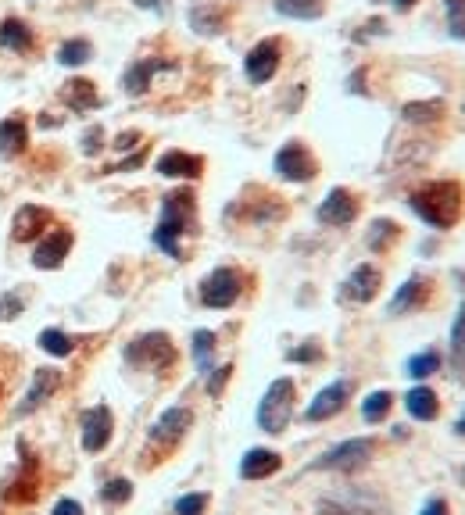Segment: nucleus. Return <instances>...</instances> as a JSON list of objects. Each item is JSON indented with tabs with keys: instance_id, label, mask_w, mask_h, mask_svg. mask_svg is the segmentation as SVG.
<instances>
[{
	"instance_id": "nucleus-1",
	"label": "nucleus",
	"mask_w": 465,
	"mask_h": 515,
	"mask_svg": "<svg viewBox=\"0 0 465 515\" xmlns=\"http://www.w3.org/2000/svg\"><path fill=\"white\" fill-rule=\"evenodd\" d=\"M408 208L430 229H451L465 212V186L459 179H433L411 190Z\"/></svg>"
},
{
	"instance_id": "nucleus-2",
	"label": "nucleus",
	"mask_w": 465,
	"mask_h": 515,
	"mask_svg": "<svg viewBox=\"0 0 465 515\" xmlns=\"http://www.w3.org/2000/svg\"><path fill=\"white\" fill-rule=\"evenodd\" d=\"M193 219H197V201H193L190 190H173V193H165V201H162V219H158V229H154V247L165 251L169 258H183L179 236L190 233Z\"/></svg>"
},
{
	"instance_id": "nucleus-3",
	"label": "nucleus",
	"mask_w": 465,
	"mask_h": 515,
	"mask_svg": "<svg viewBox=\"0 0 465 515\" xmlns=\"http://www.w3.org/2000/svg\"><path fill=\"white\" fill-rule=\"evenodd\" d=\"M293 380H272L269 383V391H265V398L258 404V426L265 430V433H283L287 426H291L293 419Z\"/></svg>"
},
{
	"instance_id": "nucleus-4",
	"label": "nucleus",
	"mask_w": 465,
	"mask_h": 515,
	"mask_svg": "<svg viewBox=\"0 0 465 515\" xmlns=\"http://www.w3.org/2000/svg\"><path fill=\"white\" fill-rule=\"evenodd\" d=\"M125 361L136 369H147V372H165V369H173L175 347L169 333H143L125 347Z\"/></svg>"
},
{
	"instance_id": "nucleus-5",
	"label": "nucleus",
	"mask_w": 465,
	"mask_h": 515,
	"mask_svg": "<svg viewBox=\"0 0 465 515\" xmlns=\"http://www.w3.org/2000/svg\"><path fill=\"white\" fill-rule=\"evenodd\" d=\"M240 290H243V272L223 265L201 280V304L204 308H230V304H236Z\"/></svg>"
},
{
	"instance_id": "nucleus-6",
	"label": "nucleus",
	"mask_w": 465,
	"mask_h": 515,
	"mask_svg": "<svg viewBox=\"0 0 465 515\" xmlns=\"http://www.w3.org/2000/svg\"><path fill=\"white\" fill-rule=\"evenodd\" d=\"M376 451V444L369 441V437H351L344 444H337V448H330L322 458H315L312 461V469H330V472H354V469H361L369 458Z\"/></svg>"
},
{
	"instance_id": "nucleus-7",
	"label": "nucleus",
	"mask_w": 465,
	"mask_h": 515,
	"mask_svg": "<svg viewBox=\"0 0 465 515\" xmlns=\"http://www.w3.org/2000/svg\"><path fill=\"white\" fill-rule=\"evenodd\" d=\"M276 172H280L287 183H308V179H315L319 162L312 158V151H308L301 140H291V144H283V147L276 151Z\"/></svg>"
},
{
	"instance_id": "nucleus-8",
	"label": "nucleus",
	"mask_w": 465,
	"mask_h": 515,
	"mask_svg": "<svg viewBox=\"0 0 465 515\" xmlns=\"http://www.w3.org/2000/svg\"><path fill=\"white\" fill-rule=\"evenodd\" d=\"M280 57H283L280 40H262V44H254V47L247 51V57H243L247 79H251L254 86H265V83L280 72Z\"/></svg>"
},
{
	"instance_id": "nucleus-9",
	"label": "nucleus",
	"mask_w": 465,
	"mask_h": 515,
	"mask_svg": "<svg viewBox=\"0 0 465 515\" xmlns=\"http://www.w3.org/2000/svg\"><path fill=\"white\" fill-rule=\"evenodd\" d=\"M112 430H115V419H112V408L108 404H94V408L83 411V448L90 455H97V451L108 448Z\"/></svg>"
},
{
	"instance_id": "nucleus-10",
	"label": "nucleus",
	"mask_w": 465,
	"mask_h": 515,
	"mask_svg": "<svg viewBox=\"0 0 465 515\" xmlns=\"http://www.w3.org/2000/svg\"><path fill=\"white\" fill-rule=\"evenodd\" d=\"M354 219H358V197L344 186H333L319 204V223L322 226H351Z\"/></svg>"
},
{
	"instance_id": "nucleus-11",
	"label": "nucleus",
	"mask_w": 465,
	"mask_h": 515,
	"mask_svg": "<svg viewBox=\"0 0 465 515\" xmlns=\"http://www.w3.org/2000/svg\"><path fill=\"white\" fill-rule=\"evenodd\" d=\"M380 286H383V276H380L376 265H358L348 280H344V286H341V301H348V304H369L380 293Z\"/></svg>"
},
{
	"instance_id": "nucleus-12",
	"label": "nucleus",
	"mask_w": 465,
	"mask_h": 515,
	"mask_svg": "<svg viewBox=\"0 0 465 515\" xmlns=\"http://www.w3.org/2000/svg\"><path fill=\"white\" fill-rule=\"evenodd\" d=\"M351 398V383L348 380H337V383H330V387H322L315 401L304 408V419L308 422H326V419H333Z\"/></svg>"
},
{
	"instance_id": "nucleus-13",
	"label": "nucleus",
	"mask_w": 465,
	"mask_h": 515,
	"mask_svg": "<svg viewBox=\"0 0 465 515\" xmlns=\"http://www.w3.org/2000/svg\"><path fill=\"white\" fill-rule=\"evenodd\" d=\"M40 494V472H36V458L22 448V472L4 487V501L11 505H25Z\"/></svg>"
},
{
	"instance_id": "nucleus-14",
	"label": "nucleus",
	"mask_w": 465,
	"mask_h": 515,
	"mask_svg": "<svg viewBox=\"0 0 465 515\" xmlns=\"http://www.w3.org/2000/svg\"><path fill=\"white\" fill-rule=\"evenodd\" d=\"M193 422V411L190 408H169L158 415V422L151 426V444H162V448H173L175 441L190 430Z\"/></svg>"
},
{
	"instance_id": "nucleus-15",
	"label": "nucleus",
	"mask_w": 465,
	"mask_h": 515,
	"mask_svg": "<svg viewBox=\"0 0 465 515\" xmlns=\"http://www.w3.org/2000/svg\"><path fill=\"white\" fill-rule=\"evenodd\" d=\"M154 172L165 175V179H201L204 158H201V154H186V151H165V154L158 158Z\"/></svg>"
},
{
	"instance_id": "nucleus-16",
	"label": "nucleus",
	"mask_w": 465,
	"mask_h": 515,
	"mask_svg": "<svg viewBox=\"0 0 465 515\" xmlns=\"http://www.w3.org/2000/svg\"><path fill=\"white\" fill-rule=\"evenodd\" d=\"M426 301H430V280H422V276H411V280H405V286H398V293L391 297V304H387V315H408V312L422 308Z\"/></svg>"
},
{
	"instance_id": "nucleus-17",
	"label": "nucleus",
	"mask_w": 465,
	"mask_h": 515,
	"mask_svg": "<svg viewBox=\"0 0 465 515\" xmlns=\"http://www.w3.org/2000/svg\"><path fill=\"white\" fill-rule=\"evenodd\" d=\"M68 247H72V233L68 229L47 233L44 243L36 247V254H33V265L36 269H58L61 262H64V254H68Z\"/></svg>"
},
{
	"instance_id": "nucleus-18",
	"label": "nucleus",
	"mask_w": 465,
	"mask_h": 515,
	"mask_svg": "<svg viewBox=\"0 0 465 515\" xmlns=\"http://www.w3.org/2000/svg\"><path fill=\"white\" fill-rule=\"evenodd\" d=\"M162 68H165V61H158V57H140V61H133V64L125 68V75H122V86H125V94H129V97H140V94H147L151 79H154Z\"/></svg>"
},
{
	"instance_id": "nucleus-19",
	"label": "nucleus",
	"mask_w": 465,
	"mask_h": 515,
	"mask_svg": "<svg viewBox=\"0 0 465 515\" xmlns=\"http://www.w3.org/2000/svg\"><path fill=\"white\" fill-rule=\"evenodd\" d=\"M58 383H61L58 369H36V376H33V387L25 391V401L18 404V415H29V411H36L44 401L58 391Z\"/></svg>"
},
{
	"instance_id": "nucleus-20",
	"label": "nucleus",
	"mask_w": 465,
	"mask_h": 515,
	"mask_svg": "<svg viewBox=\"0 0 465 515\" xmlns=\"http://www.w3.org/2000/svg\"><path fill=\"white\" fill-rule=\"evenodd\" d=\"M280 465H283V458L276 455V451H269V448H251L247 455L240 458V476H243V480H265V476L280 472Z\"/></svg>"
},
{
	"instance_id": "nucleus-21",
	"label": "nucleus",
	"mask_w": 465,
	"mask_h": 515,
	"mask_svg": "<svg viewBox=\"0 0 465 515\" xmlns=\"http://www.w3.org/2000/svg\"><path fill=\"white\" fill-rule=\"evenodd\" d=\"M405 408L411 419H419V422H433L437 415H440V398H437V391H430L426 383H419V387H411L405 394Z\"/></svg>"
},
{
	"instance_id": "nucleus-22",
	"label": "nucleus",
	"mask_w": 465,
	"mask_h": 515,
	"mask_svg": "<svg viewBox=\"0 0 465 515\" xmlns=\"http://www.w3.org/2000/svg\"><path fill=\"white\" fill-rule=\"evenodd\" d=\"M61 101H64L72 112H97V108H101V97H97V90H94L90 79H72V83H64V86H61Z\"/></svg>"
},
{
	"instance_id": "nucleus-23",
	"label": "nucleus",
	"mask_w": 465,
	"mask_h": 515,
	"mask_svg": "<svg viewBox=\"0 0 465 515\" xmlns=\"http://www.w3.org/2000/svg\"><path fill=\"white\" fill-rule=\"evenodd\" d=\"M47 223H51V212H47V208L25 204V208H18V212H15L11 233H15V240H33V236H40V233H44Z\"/></svg>"
},
{
	"instance_id": "nucleus-24",
	"label": "nucleus",
	"mask_w": 465,
	"mask_h": 515,
	"mask_svg": "<svg viewBox=\"0 0 465 515\" xmlns=\"http://www.w3.org/2000/svg\"><path fill=\"white\" fill-rule=\"evenodd\" d=\"M190 29L201 36H219L226 29V11L215 4H197L190 7Z\"/></svg>"
},
{
	"instance_id": "nucleus-25",
	"label": "nucleus",
	"mask_w": 465,
	"mask_h": 515,
	"mask_svg": "<svg viewBox=\"0 0 465 515\" xmlns=\"http://www.w3.org/2000/svg\"><path fill=\"white\" fill-rule=\"evenodd\" d=\"M0 47L4 51H15V54L33 51V29L22 18H4L0 22Z\"/></svg>"
},
{
	"instance_id": "nucleus-26",
	"label": "nucleus",
	"mask_w": 465,
	"mask_h": 515,
	"mask_svg": "<svg viewBox=\"0 0 465 515\" xmlns=\"http://www.w3.org/2000/svg\"><path fill=\"white\" fill-rule=\"evenodd\" d=\"M29 144V129H25V118L15 114V118H4L0 122V154H22Z\"/></svg>"
},
{
	"instance_id": "nucleus-27",
	"label": "nucleus",
	"mask_w": 465,
	"mask_h": 515,
	"mask_svg": "<svg viewBox=\"0 0 465 515\" xmlns=\"http://www.w3.org/2000/svg\"><path fill=\"white\" fill-rule=\"evenodd\" d=\"M451 369H455V380L465 383V301L459 304V315L451 322Z\"/></svg>"
},
{
	"instance_id": "nucleus-28",
	"label": "nucleus",
	"mask_w": 465,
	"mask_h": 515,
	"mask_svg": "<svg viewBox=\"0 0 465 515\" xmlns=\"http://www.w3.org/2000/svg\"><path fill=\"white\" fill-rule=\"evenodd\" d=\"M319 515H372V501L365 498H322L315 505Z\"/></svg>"
},
{
	"instance_id": "nucleus-29",
	"label": "nucleus",
	"mask_w": 465,
	"mask_h": 515,
	"mask_svg": "<svg viewBox=\"0 0 465 515\" xmlns=\"http://www.w3.org/2000/svg\"><path fill=\"white\" fill-rule=\"evenodd\" d=\"M448 112V104L444 101H408L401 114H405V122H415V125H426V122H440Z\"/></svg>"
},
{
	"instance_id": "nucleus-30",
	"label": "nucleus",
	"mask_w": 465,
	"mask_h": 515,
	"mask_svg": "<svg viewBox=\"0 0 465 515\" xmlns=\"http://www.w3.org/2000/svg\"><path fill=\"white\" fill-rule=\"evenodd\" d=\"M276 11L297 22H312L326 11V0H276Z\"/></svg>"
},
{
	"instance_id": "nucleus-31",
	"label": "nucleus",
	"mask_w": 465,
	"mask_h": 515,
	"mask_svg": "<svg viewBox=\"0 0 465 515\" xmlns=\"http://www.w3.org/2000/svg\"><path fill=\"white\" fill-rule=\"evenodd\" d=\"M391 408H394V394L391 391H376V394H369L361 401V419L376 426V422H383L391 415Z\"/></svg>"
},
{
	"instance_id": "nucleus-32",
	"label": "nucleus",
	"mask_w": 465,
	"mask_h": 515,
	"mask_svg": "<svg viewBox=\"0 0 465 515\" xmlns=\"http://www.w3.org/2000/svg\"><path fill=\"white\" fill-rule=\"evenodd\" d=\"M398 236H401V226H398V223H391V219H376V223L369 226V251L383 254Z\"/></svg>"
},
{
	"instance_id": "nucleus-33",
	"label": "nucleus",
	"mask_w": 465,
	"mask_h": 515,
	"mask_svg": "<svg viewBox=\"0 0 465 515\" xmlns=\"http://www.w3.org/2000/svg\"><path fill=\"white\" fill-rule=\"evenodd\" d=\"M405 372L411 380H430L433 372H440V351H419V354H411Z\"/></svg>"
},
{
	"instance_id": "nucleus-34",
	"label": "nucleus",
	"mask_w": 465,
	"mask_h": 515,
	"mask_svg": "<svg viewBox=\"0 0 465 515\" xmlns=\"http://www.w3.org/2000/svg\"><path fill=\"white\" fill-rule=\"evenodd\" d=\"M193 361H197L201 372L215 369V333L212 330H197L193 333Z\"/></svg>"
},
{
	"instance_id": "nucleus-35",
	"label": "nucleus",
	"mask_w": 465,
	"mask_h": 515,
	"mask_svg": "<svg viewBox=\"0 0 465 515\" xmlns=\"http://www.w3.org/2000/svg\"><path fill=\"white\" fill-rule=\"evenodd\" d=\"M94 57V44L90 40H64L58 51V61L64 68H79V64H86Z\"/></svg>"
},
{
	"instance_id": "nucleus-36",
	"label": "nucleus",
	"mask_w": 465,
	"mask_h": 515,
	"mask_svg": "<svg viewBox=\"0 0 465 515\" xmlns=\"http://www.w3.org/2000/svg\"><path fill=\"white\" fill-rule=\"evenodd\" d=\"M40 347H44L47 354H54V358H68L75 343H72V337H64L61 330H44V333H40Z\"/></svg>"
},
{
	"instance_id": "nucleus-37",
	"label": "nucleus",
	"mask_w": 465,
	"mask_h": 515,
	"mask_svg": "<svg viewBox=\"0 0 465 515\" xmlns=\"http://www.w3.org/2000/svg\"><path fill=\"white\" fill-rule=\"evenodd\" d=\"M444 15H448V33L455 40H465V0H444Z\"/></svg>"
},
{
	"instance_id": "nucleus-38",
	"label": "nucleus",
	"mask_w": 465,
	"mask_h": 515,
	"mask_svg": "<svg viewBox=\"0 0 465 515\" xmlns=\"http://www.w3.org/2000/svg\"><path fill=\"white\" fill-rule=\"evenodd\" d=\"M101 498H104L108 505H125V501L133 498V483H129V480H112V483L101 487Z\"/></svg>"
},
{
	"instance_id": "nucleus-39",
	"label": "nucleus",
	"mask_w": 465,
	"mask_h": 515,
	"mask_svg": "<svg viewBox=\"0 0 465 515\" xmlns=\"http://www.w3.org/2000/svg\"><path fill=\"white\" fill-rule=\"evenodd\" d=\"M208 509V494H183L175 501V515H204Z\"/></svg>"
},
{
	"instance_id": "nucleus-40",
	"label": "nucleus",
	"mask_w": 465,
	"mask_h": 515,
	"mask_svg": "<svg viewBox=\"0 0 465 515\" xmlns=\"http://www.w3.org/2000/svg\"><path fill=\"white\" fill-rule=\"evenodd\" d=\"M230 376H232V365H219V369H212V372H208V394H212V398H219V394H223V387L230 383Z\"/></svg>"
},
{
	"instance_id": "nucleus-41",
	"label": "nucleus",
	"mask_w": 465,
	"mask_h": 515,
	"mask_svg": "<svg viewBox=\"0 0 465 515\" xmlns=\"http://www.w3.org/2000/svg\"><path fill=\"white\" fill-rule=\"evenodd\" d=\"M287 358H291V361H301V365H312V361H322V351H319L315 343H304V347L287 351Z\"/></svg>"
},
{
	"instance_id": "nucleus-42",
	"label": "nucleus",
	"mask_w": 465,
	"mask_h": 515,
	"mask_svg": "<svg viewBox=\"0 0 465 515\" xmlns=\"http://www.w3.org/2000/svg\"><path fill=\"white\" fill-rule=\"evenodd\" d=\"M101 147H104V129L101 125H90L83 133V154H97Z\"/></svg>"
},
{
	"instance_id": "nucleus-43",
	"label": "nucleus",
	"mask_w": 465,
	"mask_h": 515,
	"mask_svg": "<svg viewBox=\"0 0 465 515\" xmlns=\"http://www.w3.org/2000/svg\"><path fill=\"white\" fill-rule=\"evenodd\" d=\"M115 147H118V151H129V147H143V144H140V133H136V129H129V133H118Z\"/></svg>"
},
{
	"instance_id": "nucleus-44",
	"label": "nucleus",
	"mask_w": 465,
	"mask_h": 515,
	"mask_svg": "<svg viewBox=\"0 0 465 515\" xmlns=\"http://www.w3.org/2000/svg\"><path fill=\"white\" fill-rule=\"evenodd\" d=\"M419 515H448V501H444V498H430Z\"/></svg>"
},
{
	"instance_id": "nucleus-45",
	"label": "nucleus",
	"mask_w": 465,
	"mask_h": 515,
	"mask_svg": "<svg viewBox=\"0 0 465 515\" xmlns=\"http://www.w3.org/2000/svg\"><path fill=\"white\" fill-rule=\"evenodd\" d=\"M54 515H83V505L64 498V501H58V505H54Z\"/></svg>"
},
{
	"instance_id": "nucleus-46",
	"label": "nucleus",
	"mask_w": 465,
	"mask_h": 515,
	"mask_svg": "<svg viewBox=\"0 0 465 515\" xmlns=\"http://www.w3.org/2000/svg\"><path fill=\"white\" fill-rule=\"evenodd\" d=\"M133 4H136V7H143V11H162L169 0H133Z\"/></svg>"
},
{
	"instance_id": "nucleus-47",
	"label": "nucleus",
	"mask_w": 465,
	"mask_h": 515,
	"mask_svg": "<svg viewBox=\"0 0 465 515\" xmlns=\"http://www.w3.org/2000/svg\"><path fill=\"white\" fill-rule=\"evenodd\" d=\"M391 4H394L398 11H411V7H415V0H391Z\"/></svg>"
},
{
	"instance_id": "nucleus-48",
	"label": "nucleus",
	"mask_w": 465,
	"mask_h": 515,
	"mask_svg": "<svg viewBox=\"0 0 465 515\" xmlns=\"http://www.w3.org/2000/svg\"><path fill=\"white\" fill-rule=\"evenodd\" d=\"M455 430H459V433H462V437H465V415H462V419H459V422H455Z\"/></svg>"
}]
</instances>
